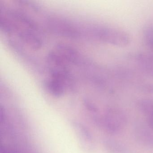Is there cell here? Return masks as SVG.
<instances>
[{
  "instance_id": "cell-9",
  "label": "cell",
  "mask_w": 153,
  "mask_h": 153,
  "mask_svg": "<svg viewBox=\"0 0 153 153\" xmlns=\"http://www.w3.org/2000/svg\"><path fill=\"white\" fill-rule=\"evenodd\" d=\"M74 125V128L77 132L79 137L81 140V142L83 144L82 145L85 146L87 149H90L91 148L90 146H92L93 138L89 131L85 127L80 123H75Z\"/></svg>"
},
{
  "instance_id": "cell-8",
  "label": "cell",
  "mask_w": 153,
  "mask_h": 153,
  "mask_svg": "<svg viewBox=\"0 0 153 153\" xmlns=\"http://www.w3.org/2000/svg\"><path fill=\"white\" fill-rule=\"evenodd\" d=\"M104 146L109 153H129L127 147L120 141L112 138L104 140Z\"/></svg>"
},
{
  "instance_id": "cell-2",
  "label": "cell",
  "mask_w": 153,
  "mask_h": 153,
  "mask_svg": "<svg viewBox=\"0 0 153 153\" xmlns=\"http://www.w3.org/2000/svg\"><path fill=\"white\" fill-rule=\"evenodd\" d=\"M92 33L96 39L113 46L124 47L130 42L127 33L112 27H97L93 29Z\"/></svg>"
},
{
  "instance_id": "cell-5",
  "label": "cell",
  "mask_w": 153,
  "mask_h": 153,
  "mask_svg": "<svg viewBox=\"0 0 153 153\" xmlns=\"http://www.w3.org/2000/svg\"><path fill=\"white\" fill-rule=\"evenodd\" d=\"M51 28L55 33L68 37H76L78 32L74 27L65 21L52 20L50 21Z\"/></svg>"
},
{
  "instance_id": "cell-7",
  "label": "cell",
  "mask_w": 153,
  "mask_h": 153,
  "mask_svg": "<svg viewBox=\"0 0 153 153\" xmlns=\"http://www.w3.org/2000/svg\"><path fill=\"white\" fill-rule=\"evenodd\" d=\"M140 111L147 117V124L153 131V98H145L138 102Z\"/></svg>"
},
{
  "instance_id": "cell-4",
  "label": "cell",
  "mask_w": 153,
  "mask_h": 153,
  "mask_svg": "<svg viewBox=\"0 0 153 153\" xmlns=\"http://www.w3.org/2000/svg\"><path fill=\"white\" fill-rule=\"evenodd\" d=\"M137 65L147 76L153 77V52H142L135 57Z\"/></svg>"
},
{
  "instance_id": "cell-1",
  "label": "cell",
  "mask_w": 153,
  "mask_h": 153,
  "mask_svg": "<svg viewBox=\"0 0 153 153\" xmlns=\"http://www.w3.org/2000/svg\"><path fill=\"white\" fill-rule=\"evenodd\" d=\"M97 123L109 134H117L126 126L127 117L122 110L111 107L107 109L102 116L97 117Z\"/></svg>"
},
{
  "instance_id": "cell-3",
  "label": "cell",
  "mask_w": 153,
  "mask_h": 153,
  "mask_svg": "<svg viewBox=\"0 0 153 153\" xmlns=\"http://www.w3.org/2000/svg\"><path fill=\"white\" fill-rule=\"evenodd\" d=\"M133 132L135 139L140 145L153 150V131L147 124L137 123L134 126Z\"/></svg>"
},
{
  "instance_id": "cell-6",
  "label": "cell",
  "mask_w": 153,
  "mask_h": 153,
  "mask_svg": "<svg viewBox=\"0 0 153 153\" xmlns=\"http://www.w3.org/2000/svg\"><path fill=\"white\" fill-rule=\"evenodd\" d=\"M68 64H76L78 62V53L72 47L64 44H59L55 51Z\"/></svg>"
},
{
  "instance_id": "cell-12",
  "label": "cell",
  "mask_w": 153,
  "mask_h": 153,
  "mask_svg": "<svg viewBox=\"0 0 153 153\" xmlns=\"http://www.w3.org/2000/svg\"><path fill=\"white\" fill-rule=\"evenodd\" d=\"M142 90L145 93H153V83L147 84L143 86Z\"/></svg>"
},
{
  "instance_id": "cell-11",
  "label": "cell",
  "mask_w": 153,
  "mask_h": 153,
  "mask_svg": "<svg viewBox=\"0 0 153 153\" xmlns=\"http://www.w3.org/2000/svg\"><path fill=\"white\" fill-rule=\"evenodd\" d=\"M143 36L146 45L153 52V24H148L144 27Z\"/></svg>"
},
{
  "instance_id": "cell-10",
  "label": "cell",
  "mask_w": 153,
  "mask_h": 153,
  "mask_svg": "<svg viewBox=\"0 0 153 153\" xmlns=\"http://www.w3.org/2000/svg\"><path fill=\"white\" fill-rule=\"evenodd\" d=\"M45 87L50 94L58 97L61 96L63 94L66 88L63 83L51 77L46 81Z\"/></svg>"
}]
</instances>
